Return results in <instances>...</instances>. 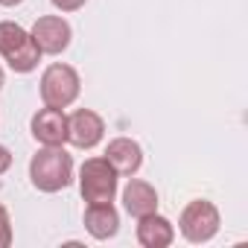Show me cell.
I'll use <instances>...</instances> for the list:
<instances>
[{"label":"cell","mask_w":248,"mask_h":248,"mask_svg":"<svg viewBox=\"0 0 248 248\" xmlns=\"http://www.w3.org/2000/svg\"><path fill=\"white\" fill-rule=\"evenodd\" d=\"M30 129L41 146H64L67 143V114H64V108L44 105L32 114Z\"/></svg>","instance_id":"6"},{"label":"cell","mask_w":248,"mask_h":248,"mask_svg":"<svg viewBox=\"0 0 248 248\" xmlns=\"http://www.w3.org/2000/svg\"><path fill=\"white\" fill-rule=\"evenodd\" d=\"M18 3H24V0H0V6H18Z\"/></svg>","instance_id":"17"},{"label":"cell","mask_w":248,"mask_h":248,"mask_svg":"<svg viewBox=\"0 0 248 248\" xmlns=\"http://www.w3.org/2000/svg\"><path fill=\"white\" fill-rule=\"evenodd\" d=\"M102 138H105V120L96 111L79 108L67 117V143H73L76 149H93Z\"/></svg>","instance_id":"7"},{"label":"cell","mask_w":248,"mask_h":248,"mask_svg":"<svg viewBox=\"0 0 248 248\" xmlns=\"http://www.w3.org/2000/svg\"><path fill=\"white\" fill-rule=\"evenodd\" d=\"M27 38H30V32L21 24H15V21H0V56H3V59L9 53H15Z\"/></svg>","instance_id":"13"},{"label":"cell","mask_w":248,"mask_h":248,"mask_svg":"<svg viewBox=\"0 0 248 248\" xmlns=\"http://www.w3.org/2000/svg\"><path fill=\"white\" fill-rule=\"evenodd\" d=\"M117 172L105 158H88L79 170V193L88 204L114 202L117 196Z\"/></svg>","instance_id":"4"},{"label":"cell","mask_w":248,"mask_h":248,"mask_svg":"<svg viewBox=\"0 0 248 248\" xmlns=\"http://www.w3.org/2000/svg\"><path fill=\"white\" fill-rule=\"evenodd\" d=\"M41 56H44V53L38 50V44H35V41H32V35H30V38H27L15 53H9V56H6V64H9L15 73H32V70L38 67Z\"/></svg>","instance_id":"12"},{"label":"cell","mask_w":248,"mask_h":248,"mask_svg":"<svg viewBox=\"0 0 248 248\" xmlns=\"http://www.w3.org/2000/svg\"><path fill=\"white\" fill-rule=\"evenodd\" d=\"M12 245V219L9 210L0 204V248H9Z\"/></svg>","instance_id":"14"},{"label":"cell","mask_w":248,"mask_h":248,"mask_svg":"<svg viewBox=\"0 0 248 248\" xmlns=\"http://www.w3.org/2000/svg\"><path fill=\"white\" fill-rule=\"evenodd\" d=\"M172 239H175V225L158 210L138 219V242L143 248H167L172 245Z\"/></svg>","instance_id":"9"},{"label":"cell","mask_w":248,"mask_h":248,"mask_svg":"<svg viewBox=\"0 0 248 248\" xmlns=\"http://www.w3.org/2000/svg\"><path fill=\"white\" fill-rule=\"evenodd\" d=\"M102 158L114 167L117 175H135L143 167V149L132 138H114V140H108Z\"/></svg>","instance_id":"8"},{"label":"cell","mask_w":248,"mask_h":248,"mask_svg":"<svg viewBox=\"0 0 248 248\" xmlns=\"http://www.w3.org/2000/svg\"><path fill=\"white\" fill-rule=\"evenodd\" d=\"M85 231L93 239H111L120 231V213L111 202H99V204H88L85 207Z\"/></svg>","instance_id":"11"},{"label":"cell","mask_w":248,"mask_h":248,"mask_svg":"<svg viewBox=\"0 0 248 248\" xmlns=\"http://www.w3.org/2000/svg\"><path fill=\"white\" fill-rule=\"evenodd\" d=\"M41 99H44V105H53V108H67V105H73L76 99H79V93H82V79H79V73H76V67H70V64H62V62H56V64H50L44 73H41Z\"/></svg>","instance_id":"3"},{"label":"cell","mask_w":248,"mask_h":248,"mask_svg":"<svg viewBox=\"0 0 248 248\" xmlns=\"http://www.w3.org/2000/svg\"><path fill=\"white\" fill-rule=\"evenodd\" d=\"M30 181L41 193H59L73 181V158L64 146H41L30 161Z\"/></svg>","instance_id":"1"},{"label":"cell","mask_w":248,"mask_h":248,"mask_svg":"<svg viewBox=\"0 0 248 248\" xmlns=\"http://www.w3.org/2000/svg\"><path fill=\"white\" fill-rule=\"evenodd\" d=\"M30 35H32V41L38 44V50L44 56H62L70 47L73 30H70V24L62 15H44V18H38L32 24Z\"/></svg>","instance_id":"5"},{"label":"cell","mask_w":248,"mask_h":248,"mask_svg":"<svg viewBox=\"0 0 248 248\" xmlns=\"http://www.w3.org/2000/svg\"><path fill=\"white\" fill-rule=\"evenodd\" d=\"M50 3L59 9V12H76V9H82L88 0H50Z\"/></svg>","instance_id":"15"},{"label":"cell","mask_w":248,"mask_h":248,"mask_svg":"<svg viewBox=\"0 0 248 248\" xmlns=\"http://www.w3.org/2000/svg\"><path fill=\"white\" fill-rule=\"evenodd\" d=\"M9 167H12V152L6 146H0V175H3Z\"/></svg>","instance_id":"16"},{"label":"cell","mask_w":248,"mask_h":248,"mask_svg":"<svg viewBox=\"0 0 248 248\" xmlns=\"http://www.w3.org/2000/svg\"><path fill=\"white\" fill-rule=\"evenodd\" d=\"M219 225H222V216H219V207L207 199H193L181 216H178V231L187 242L193 245H202V242H210L216 233H219Z\"/></svg>","instance_id":"2"},{"label":"cell","mask_w":248,"mask_h":248,"mask_svg":"<svg viewBox=\"0 0 248 248\" xmlns=\"http://www.w3.org/2000/svg\"><path fill=\"white\" fill-rule=\"evenodd\" d=\"M123 207L135 219H140L146 213H155L158 210V190L143 178H129V184L123 187Z\"/></svg>","instance_id":"10"},{"label":"cell","mask_w":248,"mask_h":248,"mask_svg":"<svg viewBox=\"0 0 248 248\" xmlns=\"http://www.w3.org/2000/svg\"><path fill=\"white\" fill-rule=\"evenodd\" d=\"M3 82H6V76H3V67H0V91H3Z\"/></svg>","instance_id":"18"}]
</instances>
